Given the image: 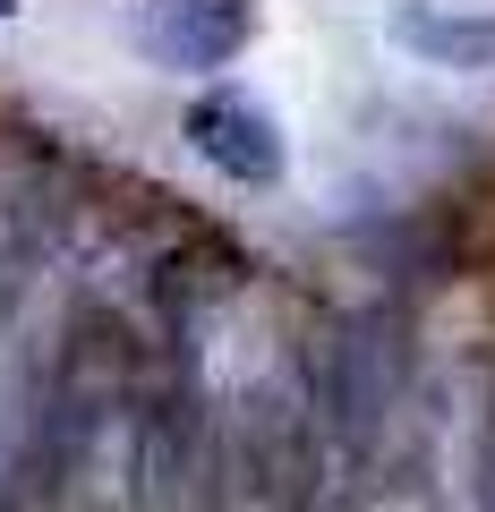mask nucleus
I'll list each match as a JSON object with an SVG mask.
<instances>
[{
	"label": "nucleus",
	"instance_id": "nucleus-1",
	"mask_svg": "<svg viewBox=\"0 0 495 512\" xmlns=\"http://www.w3.org/2000/svg\"><path fill=\"white\" fill-rule=\"evenodd\" d=\"M188 146H197L222 180H248V188L282 180V128H274V111L248 103V94H231V86L188 103Z\"/></svg>",
	"mask_w": 495,
	"mask_h": 512
},
{
	"label": "nucleus",
	"instance_id": "nucleus-2",
	"mask_svg": "<svg viewBox=\"0 0 495 512\" xmlns=\"http://www.w3.org/2000/svg\"><path fill=\"white\" fill-rule=\"evenodd\" d=\"M239 35H248V9H239V0H180V9L154 26V52H163L171 69H222V60L239 52Z\"/></svg>",
	"mask_w": 495,
	"mask_h": 512
},
{
	"label": "nucleus",
	"instance_id": "nucleus-3",
	"mask_svg": "<svg viewBox=\"0 0 495 512\" xmlns=\"http://www.w3.org/2000/svg\"><path fill=\"white\" fill-rule=\"evenodd\" d=\"M402 35L419 43L427 60H495V18H427V9H410L402 18Z\"/></svg>",
	"mask_w": 495,
	"mask_h": 512
},
{
	"label": "nucleus",
	"instance_id": "nucleus-4",
	"mask_svg": "<svg viewBox=\"0 0 495 512\" xmlns=\"http://www.w3.org/2000/svg\"><path fill=\"white\" fill-rule=\"evenodd\" d=\"M9 9H18V0H0V18H9Z\"/></svg>",
	"mask_w": 495,
	"mask_h": 512
}]
</instances>
